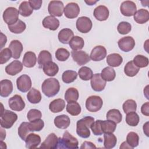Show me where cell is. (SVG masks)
Instances as JSON below:
<instances>
[{
  "label": "cell",
  "mask_w": 149,
  "mask_h": 149,
  "mask_svg": "<svg viewBox=\"0 0 149 149\" xmlns=\"http://www.w3.org/2000/svg\"><path fill=\"white\" fill-rule=\"evenodd\" d=\"M94 122L93 117L87 116L79 120L76 123V133L81 138L86 139L90 137V131L89 128Z\"/></svg>",
  "instance_id": "cell-1"
},
{
  "label": "cell",
  "mask_w": 149,
  "mask_h": 149,
  "mask_svg": "<svg viewBox=\"0 0 149 149\" xmlns=\"http://www.w3.org/2000/svg\"><path fill=\"white\" fill-rule=\"evenodd\" d=\"M42 91L48 97H52L56 95L60 90L59 81L55 78L45 79L41 86Z\"/></svg>",
  "instance_id": "cell-2"
},
{
  "label": "cell",
  "mask_w": 149,
  "mask_h": 149,
  "mask_svg": "<svg viewBox=\"0 0 149 149\" xmlns=\"http://www.w3.org/2000/svg\"><path fill=\"white\" fill-rule=\"evenodd\" d=\"M79 142L77 139L73 137L68 131H65L62 138H58V148H78Z\"/></svg>",
  "instance_id": "cell-3"
},
{
  "label": "cell",
  "mask_w": 149,
  "mask_h": 149,
  "mask_svg": "<svg viewBox=\"0 0 149 149\" xmlns=\"http://www.w3.org/2000/svg\"><path fill=\"white\" fill-rule=\"evenodd\" d=\"M17 119V115L16 113L7 109L1 111L0 123L2 128L10 129Z\"/></svg>",
  "instance_id": "cell-4"
},
{
  "label": "cell",
  "mask_w": 149,
  "mask_h": 149,
  "mask_svg": "<svg viewBox=\"0 0 149 149\" xmlns=\"http://www.w3.org/2000/svg\"><path fill=\"white\" fill-rule=\"evenodd\" d=\"M102 98L98 95H91L88 97L86 101V108L91 112H95L100 110L102 107Z\"/></svg>",
  "instance_id": "cell-5"
},
{
  "label": "cell",
  "mask_w": 149,
  "mask_h": 149,
  "mask_svg": "<svg viewBox=\"0 0 149 149\" xmlns=\"http://www.w3.org/2000/svg\"><path fill=\"white\" fill-rule=\"evenodd\" d=\"M19 10L14 7L6 8L3 13V19L8 25L15 23L19 18Z\"/></svg>",
  "instance_id": "cell-6"
},
{
  "label": "cell",
  "mask_w": 149,
  "mask_h": 149,
  "mask_svg": "<svg viewBox=\"0 0 149 149\" xmlns=\"http://www.w3.org/2000/svg\"><path fill=\"white\" fill-rule=\"evenodd\" d=\"M64 10V5L61 1H51L48 6V11L51 16L61 17Z\"/></svg>",
  "instance_id": "cell-7"
},
{
  "label": "cell",
  "mask_w": 149,
  "mask_h": 149,
  "mask_svg": "<svg viewBox=\"0 0 149 149\" xmlns=\"http://www.w3.org/2000/svg\"><path fill=\"white\" fill-rule=\"evenodd\" d=\"M76 28L77 30L82 33H88L93 26L91 19L86 16H81L77 19L76 21Z\"/></svg>",
  "instance_id": "cell-8"
},
{
  "label": "cell",
  "mask_w": 149,
  "mask_h": 149,
  "mask_svg": "<svg viewBox=\"0 0 149 149\" xmlns=\"http://www.w3.org/2000/svg\"><path fill=\"white\" fill-rule=\"evenodd\" d=\"M16 86L17 89L23 93H26L31 87V80L29 76L23 74L16 80Z\"/></svg>",
  "instance_id": "cell-9"
},
{
  "label": "cell",
  "mask_w": 149,
  "mask_h": 149,
  "mask_svg": "<svg viewBox=\"0 0 149 149\" xmlns=\"http://www.w3.org/2000/svg\"><path fill=\"white\" fill-rule=\"evenodd\" d=\"M137 7L136 3L131 1H126L123 2L120 6L121 13L125 16H132L136 13Z\"/></svg>",
  "instance_id": "cell-10"
},
{
  "label": "cell",
  "mask_w": 149,
  "mask_h": 149,
  "mask_svg": "<svg viewBox=\"0 0 149 149\" xmlns=\"http://www.w3.org/2000/svg\"><path fill=\"white\" fill-rule=\"evenodd\" d=\"M118 47L123 52L132 51L135 46V41L131 36H126L121 38L118 42Z\"/></svg>",
  "instance_id": "cell-11"
},
{
  "label": "cell",
  "mask_w": 149,
  "mask_h": 149,
  "mask_svg": "<svg viewBox=\"0 0 149 149\" xmlns=\"http://www.w3.org/2000/svg\"><path fill=\"white\" fill-rule=\"evenodd\" d=\"M72 57L79 66L84 65L90 61V55L83 51H72Z\"/></svg>",
  "instance_id": "cell-12"
},
{
  "label": "cell",
  "mask_w": 149,
  "mask_h": 149,
  "mask_svg": "<svg viewBox=\"0 0 149 149\" xmlns=\"http://www.w3.org/2000/svg\"><path fill=\"white\" fill-rule=\"evenodd\" d=\"M8 102L10 108L15 111H21L25 107V102L23 98L20 95L17 94H16L10 98Z\"/></svg>",
  "instance_id": "cell-13"
},
{
  "label": "cell",
  "mask_w": 149,
  "mask_h": 149,
  "mask_svg": "<svg viewBox=\"0 0 149 149\" xmlns=\"http://www.w3.org/2000/svg\"><path fill=\"white\" fill-rule=\"evenodd\" d=\"M90 80L91 86L93 90L97 92L104 90L106 86V81L101 77L100 73H95L93 74Z\"/></svg>",
  "instance_id": "cell-14"
},
{
  "label": "cell",
  "mask_w": 149,
  "mask_h": 149,
  "mask_svg": "<svg viewBox=\"0 0 149 149\" xmlns=\"http://www.w3.org/2000/svg\"><path fill=\"white\" fill-rule=\"evenodd\" d=\"M64 15L68 19H74L78 16L80 13V8L75 2L68 3L64 8Z\"/></svg>",
  "instance_id": "cell-15"
},
{
  "label": "cell",
  "mask_w": 149,
  "mask_h": 149,
  "mask_svg": "<svg viewBox=\"0 0 149 149\" xmlns=\"http://www.w3.org/2000/svg\"><path fill=\"white\" fill-rule=\"evenodd\" d=\"M107 56L106 48L102 45L95 47L91 51L90 57L93 61H100Z\"/></svg>",
  "instance_id": "cell-16"
},
{
  "label": "cell",
  "mask_w": 149,
  "mask_h": 149,
  "mask_svg": "<svg viewBox=\"0 0 149 149\" xmlns=\"http://www.w3.org/2000/svg\"><path fill=\"white\" fill-rule=\"evenodd\" d=\"M58 138L54 133L49 134L40 146V148H58Z\"/></svg>",
  "instance_id": "cell-17"
},
{
  "label": "cell",
  "mask_w": 149,
  "mask_h": 149,
  "mask_svg": "<svg viewBox=\"0 0 149 149\" xmlns=\"http://www.w3.org/2000/svg\"><path fill=\"white\" fill-rule=\"evenodd\" d=\"M23 66V65L21 62L15 60L5 67V72L9 75L15 76L22 70Z\"/></svg>",
  "instance_id": "cell-18"
},
{
  "label": "cell",
  "mask_w": 149,
  "mask_h": 149,
  "mask_svg": "<svg viewBox=\"0 0 149 149\" xmlns=\"http://www.w3.org/2000/svg\"><path fill=\"white\" fill-rule=\"evenodd\" d=\"M9 48L11 51L12 58L17 59L20 57V55L23 51V47L20 41L14 40L10 42L9 45Z\"/></svg>",
  "instance_id": "cell-19"
},
{
  "label": "cell",
  "mask_w": 149,
  "mask_h": 149,
  "mask_svg": "<svg viewBox=\"0 0 149 149\" xmlns=\"http://www.w3.org/2000/svg\"><path fill=\"white\" fill-rule=\"evenodd\" d=\"M93 15L97 20L104 21L108 18L109 12L107 7L104 5H100L94 9Z\"/></svg>",
  "instance_id": "cell-20"
},
{
  "label": "cell",
  "mask_w": 149,
  "mask_h": 149,
  "mask_svg": "<svg viewBox=\"0 0 149 149\" xmlns=\"http://www.w3.org/2000/svg\"><path fill=\"white\" fill-rule=\"evenodd\" d=\"M42 26L50 30L55 31L59 26V21L58 19L52 16H47L42 20Z\"/></svg>",
  "instance_id": "cell-21"
},
{
  "label": "cell",
  "mask_w": 149,
  "mask_h": 149,
  "mask_svg": "<svg viewBox=\"0 0 149 149\" xmlns=\"http://www.w3.org/2000/svg\"><path fill=\"white\" fill-rule=\"evenodd\" d=\"M25 141L26 147L27 148H37L41 143V137L38 134L30 133L26 137Z\"/></svg>",
  "instance_id": "cell-22"
},
{
  "label": "cell",
  "mask_w": 149,
  "mask_h": 149,
  "mask_svg": "<svg viewBox=\"0 0 149 149\" xmlns=\"http://www.w3.org/2000/svg\"><path fill=\"white\" fill-rule=\"evenodd\" d=\"M73 31L68 28L63 29L59 31L58 33L59 41L64 44H68L69 43L71 39L74 37Z\"/></svg>",
  "instance_id": "cell-23"
},
{
  "label": "cell",
  "mask_w": 149,
  "mask_h": 149,
  "mask_svg": "<svg viewBox=\"0 0 149 149\" xmlns=\"http://www.w3.org/2000/svg\"><path fill=\"white\" fill-rule=\"evenodd\" d=\"M1 93L0 95L2 97H8L13 91V84L10 80L4 79L0 82Z\"/></svg>",
  "instance_id": "cell-24"
},
{
  "label": "cell",
  "mask_w": 149,
  "mask_h": 149,
  "mask_svg": "<svg viewBox=\"0 0 149 149\" xmlns=\"http://www.w3.org/2000/svg\"><path fill=\"white\" fill-rule=\"evenodd\" d=\"M70 123V119L66 115L57 116L54 119V124L56 127L61 129H65L69 127Z\"/></svg>",
  "instance_id": "cell-25"
},
{
  "label": "cell",
  "mask_w": 149,
  "mask_h": 149,
  "mask_svg": "<svg viewBox=\"0 0 149 149\" xmlns=\"http://www.w3.org/2000/svg\"><path fill=\"white\" fill-rule=\"evenodd\" d=\"M37 62V57L34 52L32 51L26 52L23 58V65L26 68L34 67Z\"/></svg>",
  "instance_id": "cell-26"
},
{
  "label": "cell",
  "mask_w": 149,
  "mask_h": 149,
  "mask_svg": "<svg viewBox=\"0 0 149 149\" xmlns=\"http://www.w3.org/2000/svg\"><path fill=\"white\" fill-rule=\"evenodd\" d=\"M134 20L139 24H144L149 20V12L144 9H140L134 14Z\"/></svg>",
  "instance_id": "cell-27"
},
{
  "label": "cell",
  "mask_w": 149,
  "mask_h": 149,
  "mask_svg": "<svg viewBox=\"0 0 149 149\" xmlns=\"http://www.w3.org/2000/svg\"><path fill=\"white\" fill-rule=\"evenodd\" d=\"M42 70L45 74L52 77L55 76L58 73L59 71V67L56 63L51 61L47 63L42 66Z\"/></svg>",
  "instance_id": "cell-28"
},
{
  "label": "cell",
  "mask_w": 149,
  "mask_h": 149,
  "mask_svg": "<svg viewBox=\"0 0 149 149\" xmlns=\"http://www.w3.org/2000/svg\"><path fill=\"white\" fill-rule=\"evenodd\" d=\"M65 107V102L61 98H58L51 101L49 105V110L53 113L62 111Z\"/></svg>",
  "instance_id": "cell-29"
},
{
  "label": "cell",
  "mask_w": 149,
  "mask_h": 149,
  "mask_svg": "<svg viewBox=\"0 0 149 149\" xmlns=\"http://www.w3.org/2000/svg\"><path fill=\"white\" fill-rule=\"evenodd\" d=\"M122 62V57L117 53L111 54L107 58V63L111 67H118L121 65Z\"/></svg>",
  "instance_id": "cell-30"
},
{
  "label": "cell",
  "mask_w": 149,
  "mask_h": 149,
  "mask_svg": "<svg viewBox=\"0 0 149 149\" xmlns=\"http://www.w3.org/2000/svg\"><path fill=\"white\" fill-rule=\"evenodd\" d=\"M52 59L51 54L49 51L47 50L41 51L38 55L37 59L39 67L42 68L47 63L52 61Z\"/></svg>",
  "instance_id": "cell-31"
},
{
  "label": "cell",
  "mask_w": 149,
  "mask_h": 149,
  "mask_svg": "<svg viewBox=\"0 0 149 149\" xmlns=\"http://www.w3.org/2000/svg\"><path fill=\"white\" fill-rule=\"evenodd\" d=\"M27 100L31 104H38L41 100V95L39 90L34 88H31L27 94Z\"/></svg>",
  "instance_id": "cell-32"
},
{
  "label": "cell",
  "mask_w": 149,
  "mask_h": 149,
  "mask_svg": "<svg viewBox=\"0 0 149 149\" xmlns=\"http://www.w3.org/2000/svg\"><path fill=\"white\" fill-rule=\"evenodd\" d=\"M101 76L105 81H111L115 79L116 77V73L112 68L107 66L102 70Z\"/></svg>",
  "instance_id": "cell-33"
},
{
  "label": "cell",
  "mask_w": 149,
  "mask_h": 149,
  "mask_svg": "<svg viewBox=\"0 0 149 149\" xmlns=\"http://www.w3.org/2000/svg\"><path fill=\"white\" fill-rule=\"evenodd\" d=\"M140 68L136 66L133 61L128 62L124 67V73L129 77H133L136 76L139 72Z\"/></svg>",
  "instance_id": "cell-34"
},
{
  "label": "cell",
  "mask_w": 149,
  "mask_h": 149,
  "mask_svg": "<svg viewBox=\"0 0 149 149\" xmlns=\"http://www.w3.org/2000/svg\"><path fill=\"white\" fill-rule=\"evenodd\" d=\"M116 127V123L110 120L101 121V129L103 133H113Z\"/></svg>",
  "instance_id": "cell-35"
},
{
  "label": "cell",
  "mask_w": 149,
  "mask_h": 149,
  "mask_svg": "<svg viewBox=\"0 0 149 149\" xmlns=\"http://www.w3.org/2000/svg\"><path fill=\"white\" fill-rule=\"evenodd\" d=\"M69 45L73 51L81 49L84 45V40L79 36H74L70 41Z\"/></svg>",
  "instance_id": "cell-36"
},
{
  "label": "cell",
  "mask_w": 149,
  "mask_h": 149,
  "mask_svg": "<svg viewBox=\"0 0 149 149\" xmlns=\"http://www.w3.org/2000/svg\"><path fill=\"white\" fill-rule=\"evenodd\" d=\"M104 139V146L105 148H113L116 144L117 139L113 133H105Z\"/></svg>",
  "instance_id": "cell-37"
},
{
  "label": "cell",
  "mask_w": 149,
  "mask_h": 149,
  "mask_svg": "<svg viewBox=\"0 0 149 149\" xmlns=\"http://www.w3.org/2000/svg\"><path fill=\"white\" fill-rule=\"evenodd\" d=\"M26 28V25L24 22L21 20H18L15 23L8 25L9 30L13 33L20 34L23 32Z\"/></svg>",
  "instance_id": "cell-38"
},
{
  "label": "cell",
  "mask_w": 149,
  "mask_h": 149,
  "mask_svg": "<svg viewBox=\"0 0 149 149\" xmlns=\"http://www.w3.org/2000/svg\"><path fill=\"white\" fill-rule=\"evenodd\" d=\"M107 119L115 122L116 124L119 123L122 120V115L120 112L117 109H112L108 111Z\"/></svg>",
  "instance_id": "cell-39"
},
{
  "label": "cell",
  "mask_w": 149,
  "mask_h": 149,
  "mask_svg": "<svg viewBox=\"0 0 149 149\" xmlns=\"http://www.w3.org/2000/svg\"><path fill=\"white\" fill-rule=\"evenodd\" d=\"M79 97V94L78 90L74 87L69 88L65 94V99L68 102L77 101Z\"/></svg>",
  "instance_id": "cell-40"
},
{
  "label": "cell",
  "mask_w": 149,
  "mask_h": 149,
  "mask_svg": "<svg viewBox=\"0 0 149 149\" xmlns=\"http://www.w3.org/2000/svg\"><path fill=\"white\" fill-rule=\"evenodd\" d=\"M66 111L72 116H77L81 112V107L76 101L68 102L66 108Z\"/></svg>",
  "instance_id": "cell-41"
},
{
  "label": "cell",
  "mask_w": 149,
  "mask_h": 149,
  "mask_svg": "<svg viewBox=\"0 0 149 149\" xmlns=\"http://www.w3.org/2000/svg\"><path fill=\"white\" fill-rule=\"evenodd\" d=\"M33 12V9L31 7L29 1H23L19 5V12L23 17H28L30 16Z\"/></svg>",
  "instance_id": "cell-42"
},
{
  "label": "cell",
  "mask_w": 149,
  "mask_h": 149,
  "mask_svg": "<svg viewBox=\"0 0 149 149\" xmlns=\"http://www.w3.org/2000/svg\"><path fill=\"white\" fill-rule=\"evenodd\" d=\"M77 77V73L76 71L74 70H66L65 71L62 75V81L66 84H69L73 82Z\"/></svg>",
  "instance_id": "cell-43"
},
{
  "label": "cell",
  "mask_w": 149,
  "mask_h": 149,
  "mask_svg": "<svg viewBox=\"0 0 149 149\" xmlns=\"http://www.w3.org/2000/svg\"><path fill=\"white\" fill-rule=\"evenodd\" d=\"M31 130L29 127V123L28 122H22L18 128V135L23 140H26Z\"/></svg>",
  "instance_id": "cell-44"
},
{
  "label": "cell",
  "mask_w": 149,
  "mask_h": 149,
  "mask_svg": "<svg viewBox=\"0 0 149 149\" xmlns=\"http://www.w3.org/2000/svg\"><path fill=\"white\" fill-rule=\"evenodd\" d=\"M78 74L81 80L87 81L91 79L93 76V73L90 68L83 66L79 70Z\"/></svg>",
  "instance_id": "cell-45"
},
{
  "label": "cell",
  "mask_w": 149,
  "mask_h": 149,
  "mask_svg": "<svg viewBox=\"0 0 149 149\" xmlns=\"http://www.w3.org/2000/svg\"><path fill=\"white\" fill-rule=\"evenodd\" d=\"M126 141L132 148L136 147L139 145V137L136 133L130 132L127 135Z\"/></svg>",
  "instance_id": "cell-46"
},
{
  "label": "cell",
  "mask_w": 149,
  "mask_h": 149,
  "mask_svg": "<svg viewBox=\"0 0 149 149\" xmlns=\"http://www.w3.org/2000/svg\"><path fill=\"white\" fill-rule=\"evenodd\" d=\"M126 122L130 126H136L140 120V118L136 112H131L126 113Z\"/></svg>",
  "instance_id": "cell-47"
},
{
  "label": "cell",
  "mask_w": 149,
  "mask_h": 149,
  "mask_svg": "<svg viewBox=\"0 0 149 149\" xmlns=\"http://www.w3.org/2000/svg\"><path fill=\"white\" fill-rule=\"evenodd\" d=\"M133 62L134 64L139 68H143L147 67L148 65V59L145 56L142 55H136L133 60Z\"/></svg>",
  "instance_id": "cell-48"
},
{
  "label": "cell",
  "mask_w": 149,
  "mask_h": 149,
  "mask_svg": "<svg viewBox=\"0 0 149 149\" xmlns=\"http://www.w3.org/2000/svg\"><path fill=\"white\" fill-rule=\"evenodd\" d=\"M123 110L125 113H127L131 112H136L137 109V104L135 101L133 100H126L122 105Z\"/></svg>",
  "instance_id": "cell-49"
},
{
  "label": "cell",
  "mask_w": 149,
  "mask_h": 149,
  "mask_svg": "<svg viewBox=\"0 0 149 149\" xmlns=\"http://www.w3.org/2000/svg\"><path fill=\"white\" fill-rule=\"evenodd\" d=\"M69 56L70 52L68 49L63 48H58L55 52V58L59 61L64 62L69 58Z\"/></svg>",
  "instance_id": "cell-50"
},
{
  "label": "cell",
  "mask_w": 149,
  "mask_h": 149,
  "mask_svg": "<svg viewBox=\"0 0 149 149\" xmlns=\"http://www.w3.org/2000/svg\"><path fill=\"white\" fill-rule=\"evenodd\" d=\"M44 126V122L41 119L31 121L29 123V127L31 132H40L43 129Z\"/></svg>",
  "instance_id": "cell-51"
},
{
  "label": "cell",
  "mask_w": 149,
  "mask_h": 149,
  "mask_svg": "<svg viewBox=\"0 0 149 149\" xmlns=\"http://www.w3.org/2000/svg\"><path fill=\"white\" fill-rule=\"evenodd\" d=\"M117 30L119 34L125 35L129 33L131 31L132 26L129 22H121L118 25Z\"/></svg>",
  "instance_id": "cell-52"
},
{
  "label": "cell",
  "mask_w": 149,
  "mask_h": 149,
  "mask_svg": "<svg viewBox=\"0 0 149 149\" xmlns=\"http://www.w3.org/2000/svg\"><path fill=\"white\" fill-rule=\"evenodd\" d=\"M12 57L11 51L9 48H5L0 52V63L3 64L7 62Z\"/></svg>",
  "instance_id": "cell-53"
},
{
  "label": "cell",
  "mask_w": 149,
  "mask_h": 149,
  "mask_svg": "<svg viewBox=\"0 0 149 149\" xmlns=\"http://www.w3.org/2000/svg\"><path fill=\"white\" fill-rule=\"evenodd\" d=\"M41 117H42V113L41 111L37 109H30L27 114V119L30 122H31L38 119H41Z\"/></svg>",
  "instance_id": "cell-54"
},
{
  "label": "cell",
  "mask_w": 149,
  "mask_h": 149,
  "mask_svg": "<svg viewBox=\"0 0 149 149\" xmlns=\"http://www.w3.org/2000/svg\"><path fill=\"white\" fill-rule=\"evenodd\" d=\"M101 120H97L91 126L90 128L93 132V133L95 136H101L103 132L101 129Z\"/></svg>",
  "instance_id": "cell-55"
},
{
  "label": "cell",
  "mask_w": 149,
  "mask_h": 149,
  "mask_svg": "<svg viewBox=\"0 0 149 149\" xmlns=\"http://www.w3.org/2000/svg\"><path fill=\"white\" fill-rule=\"evenodd\" d=\"M29 2L33 9L38 10L42 5V1L41 0H29Z\"/></svg>",
  "instance_id": "cell-56"
},
{
  "label": "cell",
  "mask_w": 149,
  "mask_h": 149,
  "mask_svg": "<svg viewBox=\"0 0 149 149\" xmlns=\"http://www.w3.org/2000/svg\"><path fill=\"white\" fill-rule=\"evenodd\" d=\"M141 112L143 115L148 116L149 115V102H147L143 104L141 107Z\"/></svg>",
  "instance_id": "cell-57"
},
{
  "label": "cell",
  "mask_w": 149,
  "mask_h": 149,
  "mask_svg": "<svg viewBox=\"0 0 149 149\" xmlns=\"http://www.w3.org/2000/svg\"><path fill=\"white\" fill-rule=\"evenodd\" d=\"M80 148H96V146L90 141H84L82 143Z\"/></svg>",
  "instance_id": "cell-58"
},
{
  "label": "cell",
  "mask_w": 149,
  "mask_h": 149,
  "mask_svg": "<svg viewBox=\"0 0 149 149\" xmlns=\"http://www.w3.org/2000/svg\"><path fill=\"white\" fill-rule=\"evenodd\" d=\"M6 37L2 33H1V49H2L6 42Z\"/></svg>",
  "instance_id": "cell-59"
},
{
  "label": "cell",
  "mask_w": 149,
  "mask_h": 149,
  "mask_svg": "<svg viewBox=\"0 0 149 149\" xmlns=\"http://www.w3.org/2000/svg\"><path fill=\"white\" fill-rule=\"evenodd\" d=\"M143 131L146 135L148 137V122H147L143 125Z\"/></svg>",
  "instance_id": "cell-60"
},
{
  "label": "cell",
  "mask_w": 149,
  "mask_h": 149,
  "mask_svg": "<svg viewBox=\"0 0 149 149\" xmlns=\"http://www.w3.org/2000/svg\"><path fill=\"white\" fill-rule=\"evenodd\" d=\"M1 140H3L6 137V132H5V130L2 129V127L1 128Z\"/></svg>",
  "instance_id": "cell-61"
},
{
  "label": "cell",
  "mask_w": 149,
  "mask_h": 149,
  "mask_svg": "<svg viewBox=\"0 0 149 149\" xmlns=\"http://www.w3.org/2000/svg\"><path fill=\"white\" fill-rule=\"evenodd\" d=\"M120 148H132L127 144L126 141H124L121 144L120 146Z\"/></svg>",
  "instance_id": "cell-62"
},
{
  "label": "cell",
  "mask_w": 149,
  "mask_h": 149,
  "mask_svg": "<svg viewBox=\"0 0 149 149\" xmlns=\"http://www.w3.org/2000/svg\"><path fill=\"white\" fill-rule=\"evenodd\" d=\"M98 1H85V2L88 5H94Z\"/></svg>",
  "instance_id": "cell-63"
}]
</instances>
